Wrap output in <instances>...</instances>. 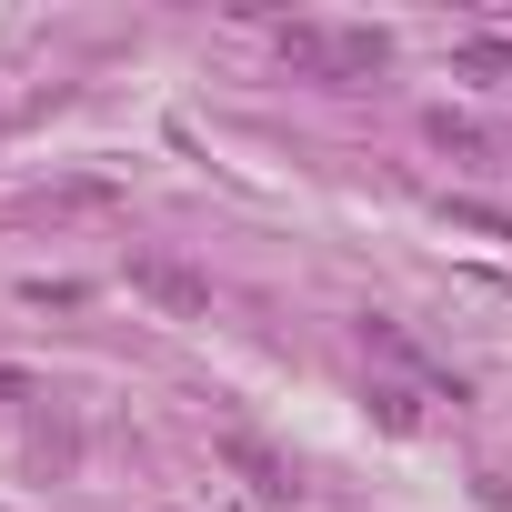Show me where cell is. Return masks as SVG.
I'll return each mask as SVG.
<instances>
[{"label":"cell","instance_id":"obj_2","mask_svg":"<svg viewBox=\"0 0 512 512\" xmlns=\"http://www.w3.org/2000/svg\"><path fill=\"white\" fill-rule=\"evenodd\" d=\"M131 292H141V302H161V312H181V322H191V312H211V282H201V272H181L171 251H131Z\"/></svg>","mask_w":512,"mask_h":512},{"label":"cell","instance_id":"obj_5","mask_svg":"<svg viewBox=\"0 0 512 512\" xmlns=\"http://www.w3.org/2000/svg\"><path fill=\"white\" fill-rule=\"evenodd\" d=\"M231 462H241V472H251V482H262V492H292V482H282V462H272V452H262V442H231Z\"/></svg>","mask_w":512,"mask_h":512},{"label":"cell","instance_id":"obj_7","mask_svg":"<svg viewBox=\"0 0 512 512\" xmlns=\"http://www.w3.org/2000/svg\"><path fill=\"white\" fill-rule=\"evenodd\" d=\"M452 221H472V231H492V241H512V221H502V211H482V201H452Z\"/></svg>","mask_w":512,"mask_h":512},{"label":"cell","instance_id":"obj_1","mask_svg":"<svg viewBox=\"0 0 512 512\" xmlns=\"http://www.w3.org/2000/svg\"><path fill=\"white\" fill-rule=\"evenodd\" d=\"M282 61L302 81H382L392 71V31H372V21H292Z\"/></svg>","mask_w":512,"mask_h":512},{"label":"cell","instance_id":"obj_3","mask_svg":"<svg viewBox=\"0 0 512 512\" xmlns=\"http://www.w3.org/2000/svg\"><path fill=\"white\" fill-rule=\"evenodd\" d=\"M432 141H442V151H462V161H492V131H482V121H462V111H432Z\"/></svg>","mask_w":512,"mask_h":512},{"label":"cell","instance_id":"obj_4","mask_svg":"<svg viewBox=\"0 0 512 512\" xmlns=\"http://www.w3.org/2000/svg\"><path fill=\"white\" fill-rule=\"evenodd\" d=\"M452 61H462V71H482V81H512V41H462Z\"/></svg>","mask_w":512,"mask_h":512},{"label":"cell","instance_id":"obj_8","mask_svg":"<svg viewBox=\"0 0 512 512\" xmlns=\"http://www.w3.org/2000/svg\"><path fill=\"white\" fill-rule=\"evenodd\" d=\"M0 402H31V372L21 362H0Z\"/></svg>","mask_w":512,"mask_h":512},{"label":"cell","instance_id":"obj_6","mask_svg":"<svg viewBox=\"0 0 512 512\" xmlns=\"http://www.w3.org/2000/svg\"><path fill=\"white\" fill-rule=\"evenodd\" d=\"M372 402H382V422H392V432H412V422H422V412H412V392H402V382H382V392H372Z\"/></svg>","mask_w":512,"mask_h":512}]
</instances>
